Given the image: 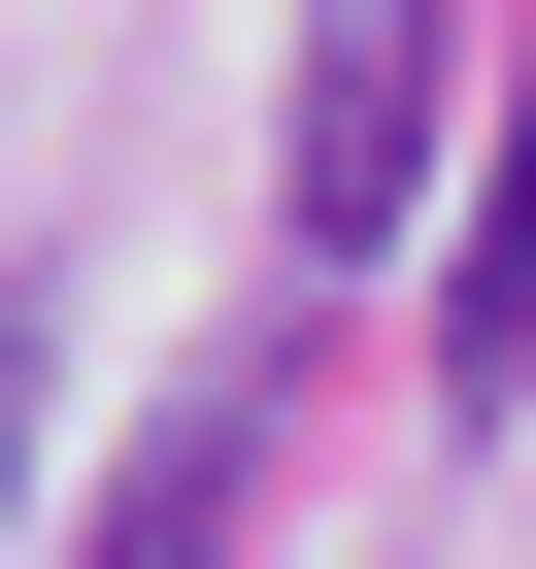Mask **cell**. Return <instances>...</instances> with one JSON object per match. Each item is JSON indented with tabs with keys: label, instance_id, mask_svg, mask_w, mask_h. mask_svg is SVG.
Wrapping results in <instances>:
<instances>
[{
	"label": "cell",
	"instance_id": "obj_1",
	"mask_svg": "<svg viewBox=\"0 0 536 569\" xmlns=\"http://www.w3.org/2000/svg\"><path fill=\"white\" fill-rule=\"evenodd\" d=\"M436 101H469V34H436V0H302V168H268V234H302V268H369V234L436 201Z\"/></svg>",
	"mask_w": 536,
	"mask_h": 569
},
{
	"label": "cell",
	"instance_id": "obj_2",
	"mask_svg": "<svg viewBox=\"0 0 536 569\" xmlns=\"http://www.w3.org/2000/svg\"><path fill=\"white\" fill-rule=\"evenodd\" d=\"M536 369V101H503V201H469V268H436V402H503Z\"/></svg>",
	"mask_w": 536,
	"mask_h": 569
},
{
	"label": "cell",
	"instance_id": "obj_3",
	"mask_svg": "<svg viewBox=\"0 0 536 569\" xmlns=\"http://www.w3.org/2000/svg\"><path fill=\"white\" fill-rule=\"evenodd\" d=\"M235 469H268V402H168V469L101 502V569H235Z\"/></svg>",
	"mask_w": 536,
	"mask_h": 569
},
{
	"label": "cell",
	"instance_id": "obj_4",
	"mask_svg": "<svg viewBox=\"0 0 536 569\" xmlns=\"http://www.w3.org/2000/svg\"><path fill=\"white\" fill-rule=\"evenodd\" d=\"M0 469H34V302H0Z\"/></svg>",
	"mask_w": 536,
	"mask_h": 569
}]
</instances>
